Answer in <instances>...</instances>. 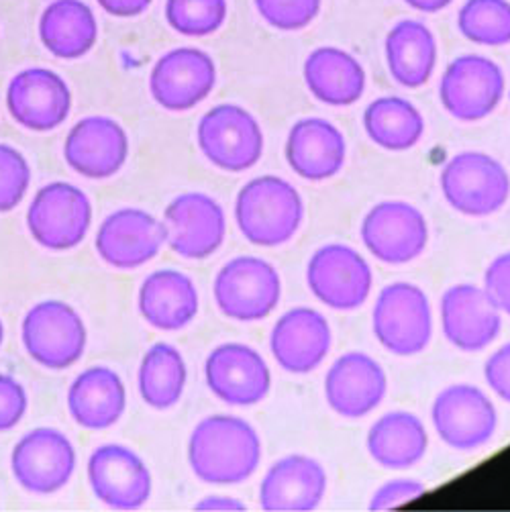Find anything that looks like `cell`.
<instances>
[{"label": "cell", "mask_w": 510, "mask_h": 512, "mask_svg": "<svg viewBox=\"0 0 510 512\" xmlns=\"http://www.w3.org/2000/svg\"><path fill=\"white\" fill-rule=\"evenodd\" d=\"M188 462L204 484H241L262 462V441L245 419L213 415L194 427L188 441Z\"/></svg>", "instance_id": "6da1fadb"}, {"label": "cell", "mask_w": 510, "mask_h": 512, "mask_svg": "<svg viewBox=\"0 0 510 512\" xmlns=\"http://www.w3.org/2000/svg\"><path fill=\"white\" fill-rule=\"evenodd\" d=\"M302 219V196L284 178H253L237 194L235 221L253 245L276 247L288 243L298 233Z\"/></svg>", "instance_id": "7a4b0ae2"}, {"label": "cell", "mask_w": 510, "mask_h": 512, "mask_svg": "<svg viewBox=\"0 0 510 512\" xmlns=\"http://www.w3.org/2000/svg\"><path fill=\"white\" fill-rule=\"evenodd\" d=\"M23 345L33 362L47 370H66L82 360L88 333L74 306L41 300L23 319Z\"/></svg>", "instance_id": "3957f363"}, {"label": "cell", "mask_w": 510, "mask_h": 512, "mask_svg": "<svg viewBox=\"0 0 510 512\" xmlns=\"http://www.w3.org/2000/svg\"><path fill=\"white\" fill-rule=\"evenodd\" d=\"M441 190L449 207L466 217H488L510 196L506 168L482 151H462L441 172Z\"/></svg>", "instance_id": "277c9868"}, {"label": "cell", "mask_w": 510, "mask_h": 512, "mask_svg": "<svg viewBox=\"0 0 510 512\" xmlns=\"http://www.w3.org/2000/svg\"><path fill=\"white\" fill-rule=\"evenodd\" d=\"M92 225L88 194L68 182H51L37 190L27 211L31 237L49 251L78 247Z\"/></svg>", "instance_id": "5b68a950"}, {"label": "cell", "mask_w": 510, "mask_h": 512, "mask_svg": "<svg viewBox=\"0 0 510 512\" xmlns=\"http://www.w3.org/2000/svg\"><path fill=\"white\" fill-rule=\"evenodd\" d=\"M196 139L204 158L225 172H245L264 153V131L258 119L239 105H219L202 115Z\"/></svg>", "instance_id": "8992f818"}, {"label": "cell", "mask_w": 510, "mask_h": 512, "mask_svg": "<svg viewBox=\"0 0 510 512\" xmlns=\"http://www.w3.org/2000/svg\"><path fill=\"white\" fill-rule=\"evenodd\" d=\"M372 327L380 345L390 353H421L433 335V317L427 294L408 282H394L386 286L376 300Z\"/></svg>", "instance_id": "52a82bcc"}, {"label": "cell", "mask_w": 510, "mask_h": 512, "mask_svg": "<svg viewBox=\"0 0 510 512\" xmlns=\"http://www.w3.org/2000/svg\"><path fill=\"white\" fill-rule=\"evenodd\" d=\"M282 282L272 264L241 255L227 262L215 280V300L221 313L233 321L266 319L280 302Z\"/></svg>", "instance_id": "ba28073f"}, {"label": "cell", "mask_w": 510, "mask_h": 512, "mask_svg": "<svg viewBox=\"0 0 510 512\" xmlns=\"http://www.w3.org/2000/svg\"><path fill=\"white\" fill-rule=\"evenodd\" d=\"M502 68L476 54L455 58L443 72L439 98L443 109L457 121L476 123L490 117L504 96Z\"/></svg>", "instance_id": "9c48e42d"}, {"label": "cell", "mask_w": 510, "mask_h": 512, "mask_svg": "<svg viewBox=\"0 0 510 512\" xmlns=\"http://www.w3.org/2000/svg\"><path fill=\"white\" fill-rule=\"evenodd\" d=\"M217 84L215 60L198 47H176L156 62L149 92L166 111L184 113L207 98Z\"/></svg>", "instance_id": "30bf717a"}, {"label": "cell", "mask_w": 510, "mask_h": 512, "mask_svg": "<svg viewBox=\"0 0 510 512\" xmlns=\"http://www.w3.org/2000/svg\"><path fill=\"white\" fill-rule=\"evenodd\" d=\"M11 470L19 486L31 494L49 496L68 486L76 470V449L58 429L27 433L11 453Z\"/></svg>", "instance_id": "8fae6325"}, {"label": "cell", "mask_w": 510, "mask_h": 512, "mask_svg": "<svg viewBox=\"0 0 510 512\" xmlns=\"http://www.w3.org/2000/svg\"><path fill=\"white\" fill-rule=\"evenodd\" d=\"M372 270L360 251L331 243L315 251L306 268V284L317 300L335 311H353L372 292Z\"/></svg>", "instance_id": "7c38bea8"}, {"label": "cell", "mask_w": 510, "mask_h": 512, "mask_svg": "<svg viewBox=\"0 0 510 512\" xmlns=\"http://www.w3.org/2000/svg\"><path fill=\"white\" fill-rule=\"evenodd\" d=\"M433 425L443 443L457 451H474L486 445L496 431L494 402L472 384H453L433 402Z\"/></svg>", "instance_id": "4fadbf2b"}, {"label": "cell", "mask_w": 510, "mask_h": 512, "mask_svg": "<svg viewBox=\"0 0 510 512\" xmlns=\"http://www.w3.org/2000/svg\"><path fill=\"white\" fill-rule=\"evenodd\" d=\"M166 243L186 260H204L225 241L227 219L221 204L202 192L176 196L164 213Z\"/></svg>", "instance_id": "5bb4252c"}, {"label": "cell", "mask_w": 510, "mask_h": 512, "mask_svg": "<svg viewBox=\"0 0 510 512\" xmlns=\"http://www.w3.org/2000/svg\"><path fill=\"white\" fill-rule=\"evenodd\" d=\"M362 239L368 251L384 264H408L417 260L429 241L423 213L402 200H386L366 215Z\"/></svg>", "instance_id": "9a60e30c"}, {"label": "cell", "mask_w": 510, "mask_h": 512, "mask_svg": "<svg viewBox=\"0 0 510 512\" xmlns=\"http://www.w3.org/2000/svg\"><path fill=\"white\" fill-rule=\"evenodd\" d=\"M166 243L160 219L141 209H119L111 213L96 233L100 260L115 270H137L151 262Z\"/></svg>", "instance_id": "2e32d148"}, {"label": "cell", "mask_w": 510, "mask_h": 512, "mask_svg": "<svg viewBox=\"0 0 510 512\" xmlns=\"http://www.w3.org/2000/svg\"><path fill=\"white\" fill-rule=\"evenodd\" d=\"M7 109L29 131H54L70 117L72 92L60 74L47 68H27L7 88Z\"/></svg>", "instance_id": "e0dca14e"}, {"label": "cell", "mask_w": 510, "mask_h": 512, "mask_svg": "<svg viewBox=\"0 0 510 512\" xmlns=\"http://www.w3.org/2000/svg\"><path fill=\"white\" fill-rule=\"evenodd\" d=\"M88 482L94 496L117 510L141 508L151 496V472L125 445L107 443L88 459Z\"/></svg>", "instance_id": "ac0fdd59"}, {"label": "cell", "mask_w": 510, "mask_h": 512, "mask_svg": "<svg viewBox=\"0 0 510 512\" xmlns=\"http://www.w3.org/2000/svg\"><path fill=\"white\" fill-rule=\"evenodd\" d=\"M204 378L219 400L233 406L262 402L272 386V374L264 357L243 343L215 347L204 364Z\"/></svg>", "instance_id": "d6986e66"}, {"label": "cell", "mask_w": 510, "mask_h": 512, "mask_svg": "<svg viewBox=\"0 0 510 512\" xmlns=\"http://www.w3.org/2000/svg\"><path fill=\"white\" fill-rule=\"evenodd\" d=\"M64 158L84 178H111L129 158L127 131L111 117H86L70 129L64 143Z\"/></svg>", "instance_id": "ffe728a7"}, {"label": "cell", "mask_w": 510, "mask_h": 512, "mask_svg": "<svg viewBox=\"0 0 510 512\" xmlns=\"http://www.w3.org/2000/svg\"><path fill=\"white\" fill-rule=\"evenodd\" d=\"M486 288L451 286L441 298V325L447 341L462 351H482L500 333L502 317Z\"/></svg>", "instance_id": "44dd1931"}, {"label": "cell", "mask_w": 510, "mask_h": 512, "mask_svg": "<svg viewBox=\"0 0 510 512\" xmlns=\"http://www.w3.org/2000/svg\"><path fill=\"white\" fill-rule=\"evenodd\" d=\"M388 380L382 366L368 353L341 355L325 378V396L333 411L345 419H362L380 406Z\"/></svg>", "instance_id": "7402d4cb"}, {"label": "cell", "mask_w": 510, "mask_h": 512, "mask_svg": "<svg viewBox=\"0 0 510 512\" xmlns=\"http://www.w3.org/2000/svg\"><path fill=\"white\" fill-rule=\"evenodd\" d=\"M270 347L282 370L309 374L325 362L331 349V327L319 311L298 306L278 319Z\"/></svg>", "instance_id": "603a6c76"}, {"label": "cell", "mask_w": 510, "mask_h": 512, "mask_svg": "<svg viewBox=\"0 0 510 512\" xmlns=\"http://www.w3.org/2000/svg\"><path fill=\"white\" fill-rule=\"evenodd\" d=\"M327 492V474L309 455H286L268 470L260 486V504L268 512L315 510Z\"/></svg>", "instance_id": "cb8c5ba5"}, {"label": "cell", "mask_w": 510, "mask_h": 512, "mask_svg": "<svg viewBox=\"0 0 510 512\" xmlns=\"http://www.w3.org/2000/svg\"><path fill=\"white\" fill-rule=\"evenodd\" d=\"M345 137L329 121L319 117L300 119L286 139V160L304 180L321 182L341 172L345 164Z\"/></svg>", "instance_id": "d4e9b609"}, {"label": "cell", "mask_w": 510, "mask_h": 512, "mask_svg": "<svg viewBox=\"0 0 510 512\" xmlns=\"http://www.w3.org/2000/svg\"><path fill=\"white\" fill-rule=\"evenodd\" d=\"M127 408V390L121 376L94 366L76 376L68 390V411L76 425L88 431H105L121 421Z\"/></svg>", "instance_id": "484cf974"}, {"label": "cell", "mask_w": 510, "mask_h": 512, "mask_svg": "<svg viewBox=\"0 0 510 512\" xmlns=\"http://www.w3.org/2000/svg\"><path fill=\"white\" fill-rule=\"evenodd\" d=\"M139 313L160 331H180L198 315V290L190 276L178 270L149 274L139 288Z\"/></svg>", "instance_id": "4316f807"}, {"label": "cell", "mask_w": 510, "mask_h": 512, "mask_svg": "<svg viewBox=\"0 0 510 512\" xmlns=\"http://www.w3.org/2000/svg\"><path fill=\"white\" fill-rule=\"evenodd\" d=\"M304 82L329 107L355 105L366 92V72L349 51L333 45L313 49L304 60Z\"/></svg>", "instance_id": "83f0119b"}, {"label": "cell", "mask_w": 510, "mask_h": 512, "mask_svg": "<svg viewBox=\"0 0 510 512\" xmlns=\"http://www.w3.org/2000/svg\"><path fill=\"white\" fill-rule=\"evenodd\" d=\"M386 64L390 76L404 88L425 86L437 66V39L415 19L398 21L386 35Z\"/></svg>", "instance_id": "f1b7e54d"}, {"label": "cell", "mask_w": 510, "mask_h": 512, "mask_svg": "<svg viewBox=\"0 0 510 512\" xmlns=\"http://www.w3.org/2000/svg\"><path fill=\"white\" fill-rule=\"evenodd\" d=\"M39 37L51 56L78 60L96 45L98 21L82 0H54L39 19Z\"/></svg>", "instance_id": "f546056e"}, {"label": "cell", "mask_w": 510, "mask_h": 512, "mask_svg": "<svg viewBox=\"0 0 510 512\" xmlns=\"http://www.w3.org/2000/svg\"><path fill=\"white\" fill-rule=\"evenodd\" d=\"M429 447L423 421L413 413H386L368 433V451L386 470H408L417 466Z\"/></svg>", "instance_id": "4dcf8cb0"}, {"label": "cell", "mask_w": 510, "mask_h": 512, "mask_svg": "<svg viewBox=\"0 0 510 512\" xmlns=\"http://www.w3.org/2000/svg\"><path fill=\"white\" fill-rule=\"evenodd\" d=\"M368 137L388 151H406L425 135V119L411 100L400 96H380L364 113Z\"/></svg>", "instance_id": "1f68e13d"}, {"label": "cell", "mask_w": 510, "mask_h": 512, "mask_svg": "<svg viewBox=\"0 0 510 512\" xmlns=\"http://www.w3.org/2000/svg\"><path fill=\"white\" fill-rule=\"evenodd\" d=\"M188 382L186 362L170 343H156L147 349L139 366V394L145 404L158 411L176 406Z\"/></svg>", "instance_id": "d6a6232c"}, {"label": "cell", "mask_w": 510, "mask_h": 512, "mask_svg": "<svg viewBox=\"0 0 510 512\" xmlns=\"http://www.w3.org/2000/svg\"><path fill=\"white\" fill-rule=\"evenodd\" d=\"M457 29L468 41L478 45H508L510 0H466L457 13Z\"/></svg>", "instance_id": "836d02e7"}, {"label": "cell", "mask_w": 510, "mask_h": 512, "mask_svg": "<svg viewBox=\"0 0 510 512\" xmlns=\"http://www.w3.org/2000/svg\"><path fill=\"white\" fill-rule=\"evenodd\" d=\"M227 0H166V21L184 37H207L227 21Z\"/></svg>", "instance_id": "e575fe53"}, {"label": "cell", "mask_w": 510, "mask_h": 512, "mask_svg": "<svg viewBox=\"0 0 510 512\" xmlns=\"http://www.w3.org/2000/svg\"><path fill=\"white\" fill-rule=\"evenodd\" d=\"M31 186V166L23 153L0 143V213L17 209Z\"/></svg>", "instance_id": "d590c367"}, {"label": "cell", "mask_w": 510, "mask_h": 512, "mask_svg": "<svg viewBox=\"0 0 510 512\" xmlns=\"http://www.w3.org/2000/svg\"><path fill=\"white\" fill-rule=\"evenodd\" d=\"M253 3L270 27L278 31H300L317 19L323 0H253Z\"/></svg>", "instance_id": "8d00e7d4"}, {"label": "cell", "mask_w": 510, "mask_h": 512, "mask_svg": "<svg viewBox=\"0 0 510 512\" xmlns=\"http://www.w3.org/2000/svg\"><path fill=\"white\" fill-rule=\"evenodd\" d=\"M27 406L25 386L9 374H0V433L15 429L23 421Z\"/></svg>", "instance_id": "74e56055"}, {"label": "cell", "mask_w": 510, "mask_h": 512, "mask_svg": "<svg viewBox=\"0 0 510 512\" xmlns=\"http://www.w3.org/2000/svg\"><path fill=\"white\" fill-rule=\"evenodd\" d=\"M425 492V484L419 480H408V478H398L392 482H386L380 486L372 500H370V510H388L396 508L404 502H411L419 498Z\"/></svg>", "instance_id": "f35d334b"}, {"label": "cell", "mask_w": 510, "mask_h": 512, "mask_svg": "<svg viewBox=\"0 0 510 512\" xmlns=\"http://www.w3.org/2000/svg\"><path fill=\"white\" fill-rule=\"evenodd\" d=\"M484 288L500 313L510 317V251L498 255L484 274Z\"/></svg>", "instance_id": "ab89813d"}, {"label": "cell", "mask_w": 510, "mask_h": 512, "mask_svg": "<svg viewBox=\"0 0 510 512\" xmlns=\"http://www.w3.org/2000/svg\"><path fill=\"white\" fill-rule=\"evenodd\" d=\"M488 386L506 402H510V343L496 349L484 366Z\"/></svg>", "instance_id": "60d3db41"}, {"label": "cell", "mask_w": 510, "mask_h": 512, "mask_svg": "<svg viewBox=\"0 0 510 512\" xmlns=\"http://www.w3.org/2000/svg\"><path fill=\"white\" fill-rule=\"evenodd\" d=\"M96 3L100 5L102 11L113 17L131 19L145 13L151 5V0H96Z\"/></svg>", "instance_id": "b9f144b4"}, {"label": "cell", "mask_w": 510, "mask_h": 512, "mask_svg": "<svg viewBox=\"0 0 510 512\" xmlns=\"http://www.w3.org/2000/svg\"><path fill=\"white\" fill-rule=\"evenodd\" d=\"M196 510H245V504L235 500V498H229V496H223V494H215V496H207L204 500L196 502L194 504Z\"/></svg>", "instance_id": "7bdbcfd3"}, {"label": "cell", "mask_w": 510, "mask_h": 512, "mask_svg": "<svg viewBox=\"0 0 510 512\" xmlns=\"http://www.w3.org/2000/svg\"><path fill=\"white\" fill-rule=\"evenodd\" d=\"M404 3L419 13H439L453 5V0H404Z\"/></svg>", "instance_id": "ee69618b"}, {"label": "cell", "mask_w": 510, "mask_h": 512, "mask_svg": "<svg viewBox=\"0 0 510 512\" xmlns=\"http://www.w3.org/2000/svg\"><path fill=\"white\" fill-rule=\"evenodd\" d=\"M3 341H5V325L0 321V347H3Z\"/></svg>", "instance_id": "f6af8a7d"}]
</instances>
